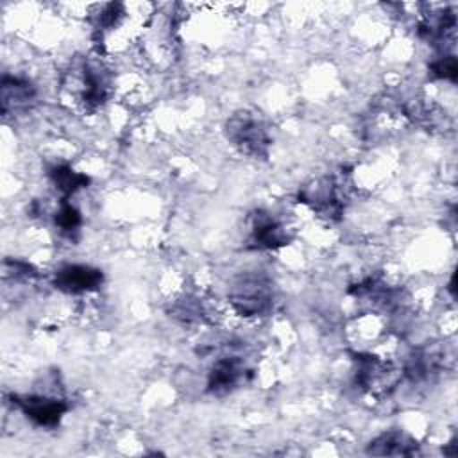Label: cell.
I'll return each instance as SVG.
<instances>
[{
    "instance_id": "obj_1",
    "label": "cell",
    "mask_w": 458,
    "mask_h": 458,
    "mask_svg": "<svg viewBox=\"0 0 458 458\" xmlns=\"http://www.w3.org/2000/svg\"><path fill=\"white\" fill-rule=\"evenodd\" d=\"M225 138L242 154L261 159L268 156L270 134L267 125L252 113H234L225 123Z\"/></svg>"
},
{
    "instance_id": "obj_2",
    "label": "cell",
    "mask_w": 458,
    "mask_h": 458,
    "mask_svg": "<svg viewBox=\"0 0 458 458\" xmlns=\"http://www.w3.org/2000/svg\"><path fill=\"white\" fill-rule=\"evenodd\" d=\"M229 301L242 317L267 315L274 304L272 283L263 274H243L233 283Z\"/></svg>"
},
{
    "instance_id": "obj_3",
    "label": "cell",
    "mask_w": 458,
    "mask_h": 458,
    "mask_svg": "<svg viewBox=\"0 0 458 458\" xmlns=\"http://www.w3.org/2000/svg\"><path fill=\"white\" fill-rule=\"evenodd\" d=\"M13 404L36 426L55 428L68 411L64 399L48 394L13 395Z\"/></svg>"
},
{
    "instance_id": "obj_4",
    "label": "cell",
    "mask_w": 458,
    "mask_h": 458,
    "mask_svg": "<svg viewBox=\"0 0 458 458\" xmlns=\"http://www.w3.org/2000/svg\"><path fill=\"white\" fill-rule=\"evenodd\" d=\"M72 81L75 84L72 91L79 97V102L86 109H97L106 102L109 82L102 68L82 63L77 70L72 72Z\"/></svg>"
},
{
    "instance_id": "obj_5",
    "label": "cell",
    "mask_w": 458,
    "mask_h": 458,
    "mask_svg": "<svg viewBox=\"0 0 458 458\" xmlns=\"http://www.w3.org/2000/svg\"><path fill=\"white\" fill-rule=\"evenodd\" d=\"M290 242L288 227L272 213L256 211L250 216L247 245L256 250H274Z\"/></svg>"
},
{
    "instance_id": "obj_6",
    "label": "cell",
    "mask_w": 458,
    "mask_h": 458,
    "mask_svg": "<svg viewBox=\"0 0 458 458\" xmlns=\"http://www.w3.org/2000/svg\"><path fill=\"white\" fill-rule=\"evenodd\" d=\"M247 363L238 354H225L218 358L208 374V392L213 395H225L240 388L249 376Z\"/></svg>"
},
{
    "instance_id": "obj_7",
    "label": "cell",
    "mask_w": 458,
    "mask_h": 458,
    "mask_svg": "<svg viewBox=\"0 0 458 458\" xmlns=\"http://www.w3.org/2000/svg\"><path fill=\"white\" fill-rule=\"evenodd\" d=\"M104 283V274L100 268L82 263H70L55 270L54 286L64 293H89L98 290Z\"/></svg>"
},
{
    "instance_id": "obj_8",
    "label": "cell",
    "mask_w": 458,
    "mask_h": 458,
    "mask_svg": "<svg viewBox=\"0 0 458 458\" xmlns=\"http://www.w3.org/2000/svg\"><path fill=\"white\" fill-rule=\"evenodd\" d=\"M301 200L310 204L318 215L326 218H338L344 211L340 184L329 177L315 181L311 186H306L301 193Z\"/></svg>"
},
{
    "instance_id": "obj_9",
    "label": "cell",
    "mask_w": 458,
    "mask_h": 458,
    "mask_svg": "<svg viewBox=\"0 0 458 458\" xmlns=\"http://www.w3.org/2000/svg\"><path fill=\"white\" fill-rule=\"evenodd\" d=\"M36 100V88L30 81L13 75H4L2 79V113L7 114L9 111L18 113L29 109L30 104Z\"/></svg>"
},
{
    "instance_id": "obj_10",
    "label": "cell",
    "mask_w": 458,
    "mask_h": 458,
    "mask_svg": "<svg viewBox=\"0 0 458 458\" xmlns=\"http://www.w3.org/2000/svg\"><path fill=\"white\" fill-rule=\"evenodd\" d=\"M419 444L403 431H386L369 442L367 453L377 456H411Z\"/></svg>"
},
{
    "instance_id": "obj_11",
    "label": "cell",
    "mask_w": 458,
    "mask_h": 458,
    "mask_svg": "<svg viewBox=\"0 0 458 458\" xmlns=\"http://www.w3.org/2000/svg\"><path fill=\"white\" fill-rule=\"evenodd\" d=\"M48 177H50L52 184L55 186V190L61 191L64 197H70V195L77 193L79 190L86 188V184L89 182L88 175H84L81 172H75L68 165H54L48 170Z\"/></svg>"
},
{
    "instance_id": "obj_12",
    "label": "cell",
    "mask_w": 458,
    "mask_h": 458,
    "mask_svg": "<svg viewBox=\"0 0 458 458\" xmlns=\"http://www.w3.org/2000/svg\"><path fill=\"white\" fill-rule=\"evenodd\" d=\"M54 222H55V225H57L63 233L72 234V233H75V231L81 227L82 218H81L79 209H77L75 206H72L70 202H66V199H64V200L61 202L59 209H57L55 215H54Z\"/></svg>"
},
{
    "instance_id": "obj_13",
    "label": "cell",
    "mask_w": 458,
    "mask_h": 458,
    "mask_svg": "<svg viewBox=\"0 0 458 458\" xmlns=\"http://www.w3.org/2000/svg\"><path fill=\"white\" fill-rule=\"evenodd\" d=\"M429 72L437 79H444V81L454 82L456 81V73H458L454 54H442V55H438L435 61H431Z\"/></svg>"
}]
</instances>
